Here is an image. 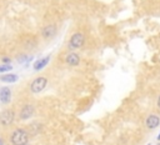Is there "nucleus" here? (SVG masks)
<instances>
[{"label": "nucleus", "mask_w": 160, "mask_h": 145, "mask_svg": "<svg viewBox=\"0 0 160 145\" xmlns=\"http://www.w3.org/2000/svg\"><path fill=\"white\" fill-rule=\"evenodd\" d=\"M34 113H35L34 106L28 104V105H25V106L21 109V111H20V119H21V120H28L29 118L33 117Z\"/></svg>", "instance_id": "nucleus-6"}, {"label": "nucleus", "mask_w": 160, "mask_h": 145, "mask_svg": "<svg viewBox=\"0 0 160 145\" xmlns=\"http://www.w3.org/2000/svg\"><path fill=\"white\" fill-rule=\"evenodd\" d=\"M13 69V66L11 65H9V64H4V65H0V73H5V71H10Z\"/></svg>", "instance_id": "nucleus-12"}, {"label": "nucleus", "mask_w": 160, "mask_h": 145, "mask_svg": "<svg viewBox=\"0 0 160 145\" xmlns=\"http://www.w3.org/2000/svg\"><path fill=\"white\" fill-rule=\"evenodd\" d=\"M156 105H158V108L160 109V95H159V98H158V101H156Z\"/></svg>", "instance_id": "nucleus-13"}, {"label": "nucleus", "mask_w": 160, "mask_h": 145, "mask_svg": "<svg viewBox=\"0 0 160 145\" xmlns=\"http://www.w3.org/2000/svg\"><path fill=\"white\" fill-rule=\"evenodd\" d=\"M0 145H4V143H3V140L0 139Z\"/></svg>", "instance_id": "nucleus-15"}, {"label": "nucleus", "mask_w": 160, "mask_h": 145, "mask_svg": "<svg viewBox=\"0 0 160 145\" xmlns=\"http://www.w3.org/2000/svg\"><path fill=\"white\" fill-rule=\"evenodd\" d=\"M14 120V113L11 110H4L0 113V124L2 125H10Z\"/></svg>", "instance_id": "nucleus-5"}, {"label": "nucleus", "mask_w": 160, "mask_h": 145, "mask_svg": "<svg viewBox=\"0 0 160 145\" xmlns=\"http://www.w3.org/2000/svg\"><path fill=\"white\" fill-rule=\"evenodd\" d=\"M85 44V36L83 33H75L71 35L70 40H69V48L70 49H79L81 46H84Z\"/></svg>", "instance_id": "nucleus-3"}, {"label": "nucleus", "mask_w": 160, "mask_h": 145, "mask_svg": "<svg viewBox=\"0 0 160 145\" xmlns=\"http://www.w3.org/2000/svg\"><path fill=\"white\" fill-rule=\"evenodd\" d=\"M158 140L160 141V133H159V135H158Z\"/></svg>", "instance_id": "nucleus-16"}, {"label": "nucleus", "mask_w": 160, "mask_h": 145, "mask_svg": "<svg viewBox=\"0 0 160 145\" xmlns=\"http://www.w3.org/2000/svg\"><path fill=\"white\" fill-rule=\"evenodd\" d=\"M159 145H160V143H159Z\"/></svg>", "instance_id": "nucleus-17"}, {"label": "nucleus", "mask_w": 160, "mask_h": 145, "mask_svg": "<svg viewBox=\"0 0 160 145\" xmlns=\"http://www.w3.org/2000/svg\"><path fill=\"white\" fill-rule=\"evenodd\" d=\"M13 145H26L29 141V134L24 129H15L10 136Z\"/></svg>", "instance_id": "nucleus-1"}, {"label": "nucleus", "mask_w": 160, "mask_h": 145, "mask_svg": "<svg viewBox=\"0 0 160 145\" xmlns=\"http://www.w3.org/2000/svg\"><path fill=\"white\" fill-rule=\"evenodd\" d=\"M159 125H160V118L158 117V115H155V114H150L149 117L146 118V120H145V126L149 130H154Z\"/></svg>", "instance_id": "nucleus-4"}, {"label": "nucleus", "mask_w": 160, "mask_h": 145, "mask_svg": "<svg viewBox=\"0 0 160 145\" xmlns=\"http://www.w3.org/2000/svg\"><path fill=\"white\" fill-rule=\"evenodd\" d=\"M0 79H2V81H4V83H15L18 80V75H15V74H8V75H3Z\"/></svg>", "instance_id": "nucleus-11"}, {"label": "nucleus", "mask_w": 160, "mask_h": 145, "mask_svg": "<svg viewBox=\"0 0 160 145\" xmlns=\"http://www.w3.org/2000/svg\"><path fill=\"white\" fill-rule=\"evenodd\" d=\"M149 145H150V144H149Z\"/></svg>", "instance_id": "nucleus-18"}, {"label": "nucleus", "mask_w": 160, "mask_h": 145, "mask_svg": "<svg viewBox=\"0 0 160 145\" xmlns=\"http://www.w3.org/2000/svg\"><path fill=\"white\" fill-rule=\"evenodd\" d=\"M10 100H11L10 89L9 88H5V86L0 88V101H2L3 104H8V103H10Z\"/></svg>", "instance_id": "nucleus-9"}, {"label": "nucleus", "mask_w": 160, "mask_h": 145, "mask_svg": "<svg viewBox=\"0 0 160 145\" xmlns=\"http://www.w3.org/2000/svg\"><path fill=\"white\" fill-rule=\"evenodd\" d=\"M55 34H56V25H54V24L46 25L45 28H43V30H41V35L45 39H51Z\"/></svg>", "instance_id": "nucleus-7"}, {"label": "nucleus", "mask_w": 160, "mask_h": 145, "mask_svg": "<svg viewBox=\"0 0 160 145\" xmlns=\"http://www.w3.org/2000/svg\"><path fill=\"white\" fill-rule=\"evenodd\" d=\"M3 62H4V63H9V62H10V59H9V58H4Z\"/></svg>", "instance_id": "nucleus-14"}, {"label": "nucleus", "mask_w": 160, "mask_h": 145, "mask_svg": "<svg viewBox=\"0 0 160 145\" xmlns=\"http://www.w3.org/2000/svg\"><path fill=\"white\" fill-rule=\"evenodd\" d=\"M26 145H28V144H26Z\"/></svg>", "instance_id": "nucleus-19"}, {"label": "nucleus", "mask_w": 160, "mask_h": 145, "mask_svg": "<svg viewBox=\"0 0 160 145\" xmlns=\"http://www.w3.org/2000/svg\"><path fill=\"white\" fill-rule=\"evenodd\" d=\"M46 84H48V79L44 78V76H39V78L33 80V83H31V85H30V90H31V93L38 94V93H40L45 89Z\"/></svg>", "instance_id": "nucleus-2"}, {"label": "nucleus", "mask_w": 160, "mask_h": 145, "mask_svg": "<svg viewBox=\"0 0 160 145\" xmlns=\"http://www.w3.org/2000/svg\"><path fill=\"white\" fill-rule=\"evenodd\" d=\"M65 63L70 66H76L80 63V56L78 53H69L65 58Z\"/></svg>", "instance_id": "nucleus-8"}, {"label": "nucleus", "mask_w": 160, "mask_h": 145, "mask_svg": "<svg viewBox=\"0 0 160 145\" xmlns=\"http://www.w3.org/2000/svg\"><path fill=\"white\" fill-rule=\"evenodd\" d=\"M49 62H50V56H45V58H43V59L35 62V64H34V70H37V71L41 70L43 68H45V66L48 65Z\"/></svg>", "instance_id": "nucleus-10"}]
</instances>
